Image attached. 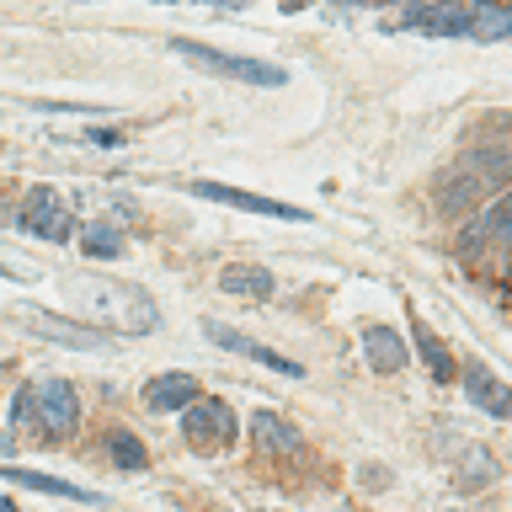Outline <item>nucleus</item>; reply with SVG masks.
<instances>
[{
	"instance_id": "19",
	"label": "nucleus",
	"mask_w": 512,
	"mask_h": 512,
	"mask_svg": "<svg viewBox=\"0 0 512 512\" xmlns=\"http://www.w3.org/2000/svg\"><path fill=\"white\" fill-rule=\"evenodd\" d=\"M491 470H496V464H491L486 448H464V475H459V491H480V486L491 480Z\"/></svg>"
},
{
	"instance_id": "7",
	"label": "nucleus",
	"mask_w": 512,
	"mask_h": 512,
	"mask_svg": "<svg viewBox=\"0 0 512 512\" xmlns=\"http://www.w3.org/2000/svg\"><path fill=\"white\" fill-rule=\"evenodd\" d=\"M32 406H38L48 438H70L80 427V395H75V384H64V379H43L38 390H32Z\"/></svg>"
},
{
	"instance_id": "12",
	"label": "nucleus",
	"mask_w": 512,
	"mask_h": 512,
	"mask_svg": "<svg viewBox=\"0 0 512 512\" xmlns=\"http://www.w3.org/2000/svg\"><path fill=\"white\" fill-rule=\"evenodd\" d=\"M363 358L374 374H400V368H406V342H400V331H390V326H368L363 331Z\"/></svg>"
},
{
	"instance_id": "16",
	"label": "nucleus",
	"mask_w": 512,
	"mask_h": 512,
	"mask_svg": "<svg viewBox=\"0 0 512 512\" xmlns=\"http://www.w3.org/2000/svg\"><path fill=\"white\" fill-rule=\"evenodd\" d=\"M251 432H256V443H262V448H272V454H294V448H299V432L288 427L283 416H272V411H256Z\"/></svg>"
},
{
	"instance_id": "3",
	"label": "nucleus",
	"mask_w": 512,
	"mask_h": 512,
	"mask_svg": "<svg viewBox=\"0 0 512 512\" xmlns=\"http://www.w3.org/2000/svg\"><path fill=\"white\" fill-rule=\"evenodd\" d=\"M182 438H187L192 454H214V448H224L235 438V411L224 406V400L203 395L198 406L182 411Z\"/></svg>"
},
{
	"instance_id": "8",
	"label": "nucleus",
	"mask_w": 512,
	"mask_h": 512,
	"mask_svg": "<svg viewBox=\"0 0 512 512\" xmlns=\"http://www.w3.org/2000/svg\"><path fill=\"white\" fill-rule=\"evenodd\" d=\"M203 400V384L182 374V368H171V374H155L150 384H144V406L150 411H187Z\"/></svg>"
},
{
	"instance_id": "10",
	"label": "nucleus",
	"mask_w": 512,
	"mask_h": 512,
	"mask_svg": "<svg viewBox=\"0 0 512 512\" xmlns=\"http://www.w3.org/2000/svg\"><path fill=\"white\" fill-rule=\"evenodd\" d=\"M27 326L38 331V336H48V342H59V347H80V352L107 347V336H102V331L75 326V320H59V315H48V310H27Z\"/></svg>"
},
{
	"instance_id": "25",
	"label": "nucleus",
	"mask_w": 512,
	"mask_h": 512,
	"mask_svg": "<svg viewBox=\"0 0 512 512\" xmlns=\"http://www.w3.org/2000/svg\"><path fill=\"white\" fill-rule=\"evenodd\" d=\"M91 144H123L118 128H91Z\"/></svg>"
},
{
	"instance_id": "13",
	"label": "nucleus",
	"mask_w": 512,
	"mask_h": 512,
	"mask_svg": "<svg viewBox=\"0 0 512 512\" xmlns=\"http://www.w3.org/2000/svg\"><path fill=\"white\" fill-rule=\"evenodd\" d=\"M475 43H502L512 38V0H475Z\"/></svg>"
},
{
	"instance_id": "18",
	"label": "nucleus",
	"mask_w": 512,
	"mask_h": 512,
	"mask_svg": "<svg viewBox=\"0 0 512 512\" xmlns=\"http://www.w3.org/2000/svg\"><path fill=\"white\" fill-rule=\"evenodd\" d=\"M80 246H86V256H118L123 251V230L118 224H86V235H80Z\"/></svg>"
},
{
	"instance_id": "9",
	"label": "nucleus",
	"mask_w": 512,
	"mask_h": 512,
	"mask_svg": "<svg viewBox=\"0 0 512 512\" xmlns=\"http://www.w3.org/2000/svg\"><path fill=\"white\" fill-rule=\"evenodd\" d=\"M464 395H470V406H480L486 416H496V422H502V416H512V390L491 374L486 363H464Z\"/></svg>"
},
{
	"instance_id": "24",
	"label": "nucleus",
	"mask_w": 512,
	"mask_h": 512,
	"mask_svg": "<svg viewBox=\"0 0 512 512\" xmlns=\"http://www.w3.org/2000/svg\"><path fill=\"white\" fill-rule=\"evenodd\" d=\"M358 480H363V486H368V491H379V486H390V475H384V464H363V475H358Z\"/></svg>"
},
{
	"instance_id": "23",
	"label": "nucleus",
	"mask_w": 512,
	"mask_h": 512,
	"mask_svg": "<svg viewBox=\"0 0 512 512\" xmlns=\"http://www.w3.org/2000/svg\"><path fill=\"white\" fill-rule=\"evenodd\" d=\"M38 112H102V107H91V102H32Z\"/></svg>"
},
{
	"instance_id": "11",
	"label": "nucleus",
	"mask_w": 512,
	"mask_h": 512,
	"mask_svg": "<svg viewBox=\"0 0 512 512\" xmlns=\"http://www.w3.org/2000/svg\"><path fill=\"white\" fill-rule=\"evenodd\" d=\"M512 235V192L507 198H496L486 214H475L470 224H464V235H459V251L470 256V251H480L486 240H507Z\"/></svg>"
},
{
	"instance_id": "14",
	"label": "nucleus",
	"mask_w": 512,
	"mask_h": 512,
	"mask_svg": "<svg viewBox=\"0 0 512 512\" xmlns=\"http://www.w3.org/2000/svg\"><path fill=\"white\" fill-rule=\"evenodd\" d=\"M219 288H224V294H235V299H272V272L256 267V262L224 267L219 272Z\"/></svg>"
},
{
	"instance_id": "4",
	"label": "nucleus",
	"mask_w": 512,
	"mask_h": 512,
	"mask_svg": "<svg viewBox=\"0 0 512 512\" xmlns=\"http://www.w3.org/2000/svg\"><path fill=\"white\" fill-rule=\"evenodd\" d=\"M16 224H22V230H32L38 240H70V203L59 198L54 187H27V198H22V214H16Z\"/></svg>"
},
{
	"instance_id": "5",
	"label": "nucleus",
	"mask_w": 512,
	"mask_h": 512,
	"mask_svg": "<svg viewBox=\"0 0 512 512\" xmlns=\"http://www.w3.org/2000/svg\"><path fill=\"white\" fill-rule=\"evenodd\" d=\"M192 198H208V203H230V208H246V214H262V219H315V214H304V208L294 203H278V198H262V192H246V187H224V182H187Z\"/></svg>"
},
{
	"instance_id": "26",
	"label": "nucleus",
	"mask_w": 512,
	"mask_h": 512,
	"mask_svg": "<svg viewBox=\"0 0 512 512\" xmlns=\"http://www.w3.org/2000/svg\"><path fill=\"white\" fill-rule=\"evenodd\" d=\"M347 6H390V0H347Z\"/></svg>"
},
{
	"instance_id": "22",
	"label": "nucleus",
	"mask_w": 512,
	"mask_h": 512,
	"mask_svg": "<svg viewBox=\"0 0 512 512\" xmlns=\"http://www.w3.org/2000/svg\"><path fill=\"white\" fill-rule=\"evenodd\" d=\"M251 358L262 363V368H272V374H288V379H304V363H294V358H283V352H272V347H262L256 342L251 347Z\"/></svg>"
},
{
	"instance_id": "15",
	"label": "nucleus",
	"mask_w": 512,
	"mask_h": 512,
	"mask_svg": "<svg viewBox=\"0 0 512 512\" xmlns=\"http://www.w3.org/2000/svg\"><path fill=\"white\" fill-rule=\"evenodd\" d=\"M16 486H32V491H48V496H70V502H86V507H102V496L75 486V480H54V475H38V470H6Z\"/></svg>"
},
{
	"instance_id": "21",
	"label": "nucleus",
	"mask_w": 512,
	"mask_h": 512,
	"mask_svg": "<svg viewBox=\"0 0 512 512\" xmlns=\"http://www.w3.org/2000/svg\"><path fill=\"white\" fill-rule=\"evenodd\" d=\"M203 336H214V342L224 347V352H240V358H251V336H240L235 326H224V320H203Z\"/></svg>"
},
{
	"instance_id": "27",
	"label": "nucleus",
	"mask_w": 512,
	"mask_h": 512,
	"mask_svg": "<svg viewBox=\"0 0 512 512\" xmlns=\"http://www.w3.org/2000/svg\"><path fill=\"white\" fill-rule=\"evenodd\" d=\"M75 6H91V0H75Z\"/></svg>"
},
{
	"instance_id": "17",
	"label": "nucleus",
	"mask_w": 512,
	"mask_h": 512,
	"mask_svg": "<svg viewBox=\"0 0 512 512\" xmlns=\"http://www.w3.org/2000/svg\"><path fill=\"white\" fill-rule=\"evenodd\" d=\"M416 352H422V363L432 368V379H438V384L454 379V358H448L443 342H438V336H432V331L422 326V320H416Z\"/></svg>"
},
{
	"instance_id": "20",
	"label": "nucleus",
	"mask_w": 512,
	"mask_h": 512,
	"mask_svg": "<svg viewBox=\"0 0 512 512\" xmlns=\"http://www.w3.org/2000/svg\"><path fill=\"white\" fill-rule=\"evenodd\" d=\"M112 459H118V470H128V475H139L144 470V443L134 438V432H112Z\"/></svg>"
},
{
	"instance_id": "6",
	"label": "nucleus",
	"mask_w": 512,
	"mask_h": 512,
	"mask_svg": "<svg viewBox=\"0 0 512 512\" xmlns=\"http://www.w3.org/2000/svg\"><path fill=\"white\" fill-rule=\"evenodd\" d=\"M86 294H96L102 310L118 315V331H155V304L128 283H80Z\"/></svg>"
},
{
	"instance_id": "1",
	"label": "nucleus",
	"mask_w": 512,
	"mask_h": 512,
	"mask_svg": "<svg viewBox=\"0 0 512 512\" xmlns=\"http://www.w3.org/2000/svg\"><path fill=\"white\" fill-rule=\"evenodd\" d=\"M171 54H182L192 64H203L208 75H224V80H246V86H288V70H278V64L267 59H240V54H219V48H203L192 38H171Z\"/></svg>"
},
{
	"instance_id": "2",
	"label": "nucleus",
	"mask_w": 512,
	"mask_h": 512,
	"mask_svg": "<svg viewBox=\"0 0 512 512\" xmlns=\"http://www.w3.org/2000/svg\"><path fill=\"white\" fill-rule=\"evenodd\" d=\"M390 27H411V32H427V38H470L475 0H427V6H406Z\"/></svg>"
}]
</instances>
